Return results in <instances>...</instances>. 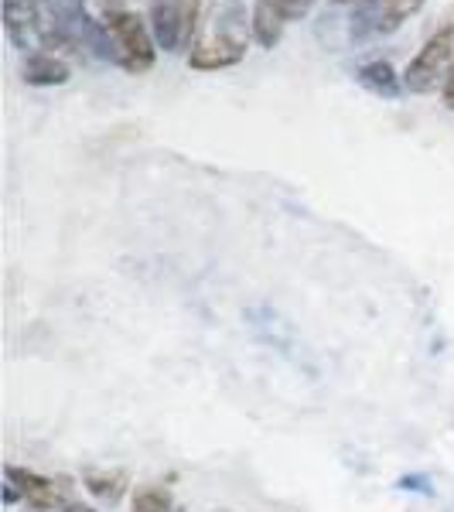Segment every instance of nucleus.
Returning a JSON list of instances; mask_svg holds the SVG:
<instances>
[{"label":"nucleus","instance_id":"f257e3e1","mask_svg":"<svg viewBox=\"0 0 454 512\" xmlns=\"http://www.w3.org/2000/svg\"><path fill=\"white\" fill-rule=\"evenodd\" d=\"M243 55H246V14L236 4H229L198 35L192 52H188V65L198 72H216L243 62Z\"/></svg>","mask_w":454,"mask_h":512},{"label":"nucleus","instance_id":"f03ea898","mask_svg":"<svg viewBox=\"0 0 454 512\" xmlns=\"http://www.w3.org/2000/svg\"><path fill=\"white\" fill-rule=\"evenodd\" d=\"M103 45L110 48V55L117 59L120 69L144 76L147 69L158 59V48H154L151 28L144 18L134 11H110L103 18Z\"/></svg>","mask_w":454,"mask_h":512},{"label":"nucleus","instance_id":"7ed1b4c3","mask_svg":"<svg viewBox=\"0 0 454 512\" xmlns=\"http://www.w3.org/2000/svg\"><path fill=\"white\" fill-rule=\"evenodd\" d=\"M454 76V11L448 14V21L424 41V48L414 55V62L403 72V86L410 93L424 96L444 89V82Z\"/></svg>","mask_w":454,"mask_h":512},{"label":"nucleus","instance_id":"20e7f679","mask_svg":"<svg viewBox=\"0 0 454 512\" xmlns=\"http://www.w3.org/2000/svg\"><path fill=\"white\" fill-rule=\"evenodd\" d=\"M427 0H359L352 11L349 35L352 41H376L400 28L410 14H417Z\"/></svg>","mask_w":454,"mask_h":512},{"label":"nucleus","instance_id":"39448f33","mask_svg":"<svg viewBox=\"0 0 454 512\" xmlns=\"http://www.w3.org/2000/svg\"><path fill=\"white\" fill-rule=\"evenodd\" d=\"M198 14V0H154L151 7V31L164 52L175 48L192 35Z\"/></svg>","mask_w":454,"mask_h":512},{"label":"nucleus","instance_id":"423d86ee","mask_svg":"<svg viewBox=\"0 0 454 512\" xmlns=\"http://www.w3.org/2000/svg\"><path fill=\"white\" fill-rule=\"evenodd\" d=\"M7 482L18 485V492L24 495V502H28L35 512H72L76 502H69V495H65L62 485H55L52 478H41L35 472H28V468H7Z\"/></svg>","mask_w":454,"mask_h":512},{"label":"nucleus","instance_id":"0eeeda50","mask_svg":"<svg viewBox=\"0 0 454 512\" xmlns=\"http://www.w3.org/2000/svg\"><path fill=\"white\" fill-rule=\"evenodd\" d=\"M24 82L28 86H62V82H69V65L52 48H35L24 59Z\"/></svg>","mask_w":454,"mask_h":512},{"label":"nucleus","instance_id":"6e6552de","mask_svg":"<svg viewBox=\"0 0 454 512\" xmlns=\"http://www.w3.org/2000/svg\"><path fill=\"white\" fill-rule=\"evenodd\" d=\"M359 82L376 96H386V99H396L400 96V86H403V76H396L393 65L376 59V62H366L359 69Z\"/></svg>","mask_w":454,"mask_h":512},{"label":"nucleus","instance_id":"1a4fd4ad","mask_svg":"<svg viewBox=\"0 0 454 512\" xmlns=\"http://www.w3.org/2000/svg\"><path fill=\"white\" fill-rule=\"evenodd\" d=\"M86 489L103 502H117L123 489H127V475L120 468H113V472H86Z\"/></svg>","mask_w":454,"mask_h":512},{"label":"nucleus","instance_id":"9d476101","mask_svg":"<svg viewBox=\"0 0 454 512\" xmlns=\"http://www.w3.org/2000/svg\"><path fill=\"white\" fill-rule=\"evenodd\" d=\"M253 7H263V11H274L277 18H284L287 24L304 18V14L315 7V0H253Z\"/></svg>","mask_w":454,"mask_h":512},{"label":"nucleus","instance_id":"9b49d317","mask_svg":"<svg viewBox=\"0 0 454 512\" xmlns=\"http://www.w3.org/2000/svg\"><path fill=\"white\" fill-rule=\"evenodd\" d=\"M134 512H171V495L164 489H144L134 495Z\"/></svg>","mask_w":454,"mask_h":512},{"label":"nucleus","instance_id":"f8f14e48","mask_svg":"<svg viewBox=\"0 0 454 512\" xmlns=\"http://www.w3.org/2000/svg\"><path fill=\"white\" fill-rule=\"evenodd\" d=\"M441 96H444V103H448V106H451V110H454V76H451L448 82H444Z\"/></svg>","mask_w":454,"mask_h":512},{"label":"nucleus","instance_id":"ddd939ff","mask_svg":"<svg viewBox=\"0 0 454 512\" xmlns=\"http://www.w3.org/2000/svg\"><path fill=\"white\" fill-rule=\"evenodd\" d=\"M72 512H96V509H89V506H72Z\"/></svg>","mask_w":454,"mask_h":512},{"label":"nucleus","instance_id":"4468645a","mask_svg":"<svg viewBox=\"0 0 454 512\" xmlns=\"http://www.w3.org/2000/svg\"><path fill=\"white\" fill-rule=\"evenodd\" d=\"M338 4H349V0H338ZM356 4H359V0H356Z\"/></svg>","mask_w":454,"mask_h":512}]
</instances>
